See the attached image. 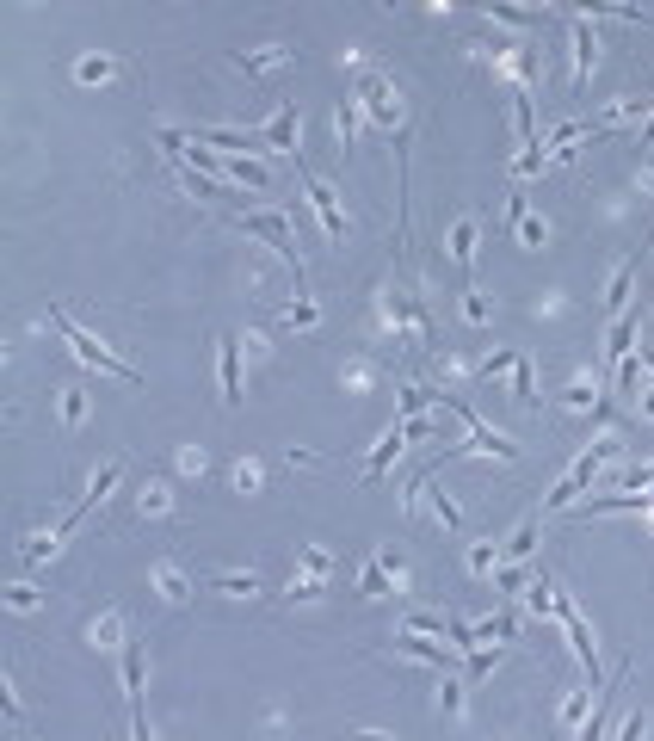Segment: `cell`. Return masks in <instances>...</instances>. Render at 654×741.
<instances>
[{
	"mask_svg": "<svg viewBox=\"0 0 654 741\" xmlns=\"http://www.w3.org/2000/svg\"><path fill=\"white\" fill-rule=\"evenodd\" d=\"M50 328H56V334L68 340V346H75V359H81V365H99L105 377H118V383H142V371H136L130 359H118V352H112V346H105L99 334H87L81 322H68V315H62V309H50Z\"/></svg>",
	"mask_w": 654,
	"mask_h": 741,
	"instance_id": "cell-1",
	"label": "cell"
},
{
	"mask_svg": "<svg viewBox=\"0 0 654 741\" xmlns=\"http://www.w3.org/2000/svg\"><path fill=\"white\" fill-rule=\"evenodd\" d=\"M235 229H241V235H253V241H266L272 254H278V260H284L290 272L303 278V254H297V235H290V223L278 217V210H241V217H235Z\"/></svg>",
	"mask_w": 654,
	"mask_h": 741,
	"instance_id": "cell-2",
	"label": "cell"
},
{
	"mask_svg": "<svg viewBox=\"0 0 654 741\" xmlns=\"http://www.w3.org/2000/svg\"><path fill=\"white\" fill-rule=\"evenodd\" d=\"M611 445H617V439H599V445H587V451H580V457H574V470H568V476H562L550 494H543V513H562V507H574L580 494L593 488V470H599L605 457H611Z\"/></svg>",
	"mask_w": 654,
	"mask_h": 741,
	"instance_id": "cell-3",
	"label": "cell"
},
{
	"mask_svg": "<svg viewBox=\"0 0 654 741\" xmlns=\"http://www.w3.org/2000/svg\"><path fill=\"white\" fill-rule=\"evenodd\" d=\"M556 618H562V630H568V643H574V655H580V667H587V680L599 686V643H593V630H587V618L574 612V599L556 587Z\"/></svg>",
	"mask_w": 654,
	"mask_h": 741,
	"instance_id": "cell-4",
	"label": "cell"
},
{
	"mask_svg": "<svg viewBox=\"0 0 654 741\" xmlns=\"http://www.w3.org/2000/svg\"><path fill=\"white\" fill-rule=\"evenodd\" d=\"M297 186H303V198L315 204V217H321L327 241H346V217H340V204H334V186H321L315 173H309V161H303V155H297Z\"/></svg>",
	"mask_w": 654,
	"mask_h": 741,
	"instance_id": "cell-5",
	"label": "cell"
},
{
	"mask_svg": "<svg viewBox=\"0 0 654 741\" xmlns=\"http://www.w3.org/2000/svg\"><path fill=\"white\" fill-rule=\"evenodd\" d=\"M445 408H451V414H463V427H469V451H494V457H506V464L519 457V445H513V439H500V433H488V420H482L476 408H469L463 396H445Z\"/></svg>",
	"mask_w": 654,
	"mask_h": 741,
	"instance_id": "cell-6",
	"label": "cell"
},
{
	"mask_svg": "<svg viewBox=\"0 0 654 741\" xmlns=\"http://www.w3.org/2000/svg\"><path fill=\"white\" fill-rule=\"evenodd\" d=\"M124 698H130V729L149 735V704H142V643H124Z\"/></svg>",
	"mask_w": 654,
	"mask_h": 741,
	"instance_id": "cell-7",
	"label": "cell"
},
{
	"mask_svg": "<svg viewBox=\"0 0 654 741\" xmlns=\"http://www.w3.org/2000/svg\"><path fill=\"white\" fill-rule=\"evenodd\" d=\"M216 346H223V352H216V371H223V408H241V402H247V396H241V340L223 334Z\"/></svg>",
	"mask_w": 654,
	"mask_h": 741,
	"instance_id": "cell-8",
	"label": "cell"
},
{
	"mask_svg": "<svg viewBox=\"0 0 654 741\" xmlns=\"http://www.w3.org/2000/svg\"><path fill=\"white\" fill-rule=\"evenodd\" d=\"M593 62H599V38H593V25H587V19H574V93H587Z\"/></svg>",
	"mask_w": 654,
	"mask_h": 741,
	"instance_id": "cell-9",
	"label": "cell"
},
{
	"mask_svg": "<svg viewBox=\"0 0 654 741\" xmlns=\"http://www.w3.org/2000/svg\"><path fill=\"white\" fill-rule=\"evenodd\" d=\"M636 352V309H624V315H611V340H605V365L617 371Z\"/></svg>",
	"mask_w": 654,
	"mask_h": 741,
	"instance_id": "cell-10",
	"label": "cell"
},
{
	"mask_svg": "<svg viewBox=\"0 0 654 741\" xmlns=\"http://www.w3.org/2000/svg\"><path fill=\"white\" fill-rule=\"evenodd\" d=\"M118 476H124V470H118V464H105V470H99V476H93V488H87V494H81V501H75V507H68V519H62V532H75V525H81V519H87V507H93V501H105V494H112V482H118ZM62 532H56V538H62Z\"/></svg>",
	"mask_w": 654,
	"mask_h": 741,
	"instance_id": "cell-11",
	"label": "cell"
},
{
	"mask_svg": "<svg viewBox=\"0 0 654 741\" xmlns=\"http://www.w3.org/2000/svg\"><path fill=\"white\" fill-rule=\"evenodd\" d=\"M389 309H395V315H402V322L420 334V346H439V334H432V315H426V303H420V297L395 291V297H389Z\"/></svg>",
	"mask_w": 654,
	"mask_h": 741,
	"instance_id": "cell-12",
	"label": "cell"
},
{
	"mask_svg": "<svg viewBox=\"0 0 654 741\" xmlns=\"http://www.w3.org/2000/svg\"><path fill=\"white\" fill-rule=\"evenodd\" d=\"M395 649H402V655H414V661H426V667H439V674H445V667H451V649H439V643H426V630H402V637H395Z\"/></svg>",
	"mask_w": 654,
	"mask_h": 741,
	"instance_id": "cell-13",
	"label": "cell"
},
{
	"mask_svg": "<svg viewBox=\"0 0 654 741\" xmlns=\"http://www.w3.org/2000/svg\"><path fill=\"white\" fill-rule=\"evenodd\" d=\"M642 507H654V494H605V501H574L568 513L593 519V513H642Z\"/></svg>",
	"mask_w": 654,
	"mask_h": 741,
	"instance_id": "cell-14",
	"label": "cell"
},
{
	"mask_svg": "<svg viewBox=\"0 0 654 741\" xmlns=\"http://www.w3.org/2000/svg\"><path fill=\"white\" fill-rule=\"evenodd\" d=\"M408 439H414V433H408V420H395V427H389V433H383V439H377V451H371V457H365V476H383V470H389V464H395V451H402V445H408Z\"/></svg>",
	"mask_w": 654,
	"mask_h": 741,
	"instance_id": "cell-15",
	"label": "cell"
},
{
	"mask_svg": "<svg viewBox=\"0 0 654 741\" xmlns=\"http://www.w3.org/2000/svg\"><path fill=\"white\" fill-rule=\"evenodd\" d=\"M358 93H365L371 118H377L383 130H395V99H389V81H383V75H365V81H358Z\"/></svg>",
	"mask_w": 654,
	"mask_h": 741,
	"instance_id": "cell-16",
	"label": "cell"
},
{
	"mask_svg": "<svg viewBox=\"0 0 654 741\" xmlns=\"http://www.w3.org/2000/svg\"><path fill=\"white\" fill-rule=\"evenodd\" d=\"M630 285H636V260H624L611 272V285H605V315H624L630 309Z\"/></svg>",
	"mask_w": 654,
	"mask_h": 741,
	"instance_id": "cell-17",
	"label": "cell"
},
{
	"mask_svg": "<svg viewBox=\"0 0 654 741\" xmlns=\"http://www.w3.org/2000/svg\"><path fill=\"white\" fill-rule=\"evenodd\" d=\"M266 143H272V149H290V155H297V105H278V118L266 124Z\"/></svg>",
	"mask_w": 654,
	"mask_h": 741,
	"instance_id": "cell-18",
	"label": "cell"
},
{
	"mask_svg": "<svg viewBox=\"0 0 654 741\" xmlns=\"http://www.w3.org/2000/svg\"><path fill=\"white\" fill-rule=\"evenodd\" d=\"M155 587H161V599H167V606H186V599H192V581L179 575L173 562H161V569H155Z\"/></svg>",
	"mask_w": 654,
	"mask_h": 741,
	"instance_id": "cell-19",
	"label": "cell"
},
{
	"mask_svg": "<svg viewBox=\"0 0 654 741\" xmlns=\"http://www.w3.org/2000/svg\"><path fill=\"white\" fill-rule=\"evenodd\" d=\"M513 630H519V612H494V618L476 624V643H494V637H500V643H513Z\"/></svg>",
	"mask_w": 654,
	"mask_h": 741,
	"instance_id": "cell-20",
	"label": "cell"
},
{
	"mask_svg": "<svg viewBox=\"0 0 654 741\" xmlns=\"http://www.w3.org/2000/svg\"><path fill=\"white\" fill-rule=\"evenodd\" d=\"M223 173H229V180H241V186H253V192H266V186H272V180H266V167L253 161V155H247V161H223Z\"/></svg>",
	"mask_w": 654,
	"mask_h": 741,
	"instance_id": "cell-21",
	"label": "cell"
},
{
	"mask_svg": "<svg viewBox=\"0 0 654 741\" xmlns=\"http://www.w3.org/2000/svg\"><path fill=\"white\" fill-rule=\"evenodd\" d=\"M451 260H457V272L476 266V223H457V235H451Z\"/></svg>",
	"mask_w": 654,
	"mask_h": 741,
	"instance_id": "cell-22",
	"label": "cell"
},
{
	"mask_svg": "<svg viewBox=\"0 0 654 741\" xmlns=\"http://www.w3.org/2000/svg\"><path fill=\"white\" fill-rule=\"evenodd\" d=\"M395 569H402V562H395V556H377L371 569H365V593H371V599H383V593H389V575H395Z\"/></svg>",
	"mask_w": 654,
	"mask_h": 741,
	"instance_id": "cell-23",
	"label": "cell"
},
{
	"mask_svg": "<svg viewBox=\"0 0 654 741\" xmlns=\"http://www.w3.org/2000/svg\"><path fill=\"white\" fill-rule=\"evenodd\" d=\"M513 402L537 408V377H531V359H525V352H519V365H513Z\"/></svg>",
	"mask_w": 654,
	"mask_h": 741,
	"instance_id": "cell-24",
	"label": "cell"
},
{
	"mask_svg": "<svg viewBox=\"0 0 654 741\" xmlns=\"http://www.w3.org/2000/svg\"><path fill=\"white\" fill-rule=\"evenodd\" d=\"M290 50H278V44H266V50H253V56H241L235 68H241V75H266V68H278Z\"/></svg>",
	"mask_w": 654,
	"mask_h": 741,
	"instance_id": "cell-25",
	"label": "cell"
},
{
	"mask_svg": "<svg viewBox=\"0 0 654 741\" xmlns=\"http://www.w3.org/2000/svg\"><path fill=\"white\" fill-rule=\"evenodd\" d=\"M210 593H229V599H247V593H260V581H253V575H210Z\"/></svg>",
	"mask_w": 654,
	"mask_h": 741,
	"instance_id": "cell-26",
	"label": "cell"
},
{
	"mask_svg": "<svg viewBox=\"0 0 654 741\" xmlns=\"http://www.w3.org/2000/svg\"><path fill=\"white\" fill-rule=\"evenodd\" d=\"M432 402H445L439 390H426V383H414V390H402V420H414V414H426Z\"/></svg>",
	"mask_w": 654,
	"mask_h": 741,
	"instance_id": "cell-27",
	"label": "cell"
},
{
	"mask_svg": "<svg viewBox=\"0 0 654 741\" xmlns=\"http://www.w3.org/2000/svg\"><path fill=\"white\" fill-rule=\"evenodd\" d=\"M525 606H531V612H556V581H550V575L531 581V587H525Z\"/></svg>",
	"mask_w": 654,
	"mask_h": 741,
	"instance_id": "cell-28",
	"label": "cell"
},
{
	"mask_svg": "<svg viewBox=\"0 0 654 741\" xmlns=\"http://www.w3.org/2000/svg\"><path fill=\"white\" fill-rule=\"evenodd\" d=\"M537 525H543V513H537V519H525V525H519V532H513V544H506V556H513V562L537 550Z\"/></svg>",
	"mask_w": 654,
	"mask_h": 741,
	"instance_id": "cell-29",
	"label": "cell"
},
{
	"mask_svg": "<svg viewBox=\"0 0 654 741\" xmlns=\"http://www.w3.org/2000/svg\"><path fill=\"white\" fill-rule=\"evenodd\" d=\"M334 130H340V149H352V130H358V99H340Z\"/></svg>",
	"mask_w": 654,
	"mask_h": 741,
	"instance_id": "cell-30",
	"label": "cell"
},
{
	"mask_svg": "<svg viewBox=\"0 0 654 741\" xmlns=\"http://www.w3.org/2000/svg\"><path fill=\"white\" fill-rule=\"evenodd\" d=\"M482 7H488V13H500V19H513V25H531V19H537L531 7H513V0H482Z\"/></svg>",
	"mask_w": 654,
	"mask_h": 741,
	"instance_id": "cell-31",
	"label": "cell"
},
{
	"mask_svg": "<svg viewBox=\"0 0 654 741\" xmlns=\"http://www.w3.org/2000/svg\"><path fill=\"white\" fill-rule=\"evenodd\" d=\"M81 414H87V396H81V390H62V420H68V427H75Z\"/></svg>",
	"mask_w": 654,
	"mask_h": 741,
	"instance_id": "cell-32",
	"label": "cell"
},
{
	"mask_svg": "<svg viewBox=\"0 0 654 741\" xmlns=\"http://www.w3.org/2000/svg\"><path fill=\"white\" fill-rule=\"evenodd\" d=\"M513 229H519V235H525V241H531V247H543V223H537V217H531V210H525V217H513Z\"/></svg>",
	"mask_w": 654,
	"mask_h": 741,
	"instance_id": "cell-33",
	"label": "cell"
},
{
	"mask_svg": "<svg viewBox=\"0 0 654 741\" xmlns=\"http://www.w3.org/2000/svg\"><path fill=\"white\" fill-rule=\"evenodd\" d=\"M519 365V352H494V359L482 365V377H500V371H513Z\"/></svg>",
	"mask_w": 654,
	"mask_h": 741,
	"instance_id": "cell-34",
	"label": "cell"
},
{
	"mask_svg": "<svg viewBox=\"0 0 654 741\" xmlns=\"http://www.w3.org/2000/svg\"><path fill=\"white\" fill-rule=\"evenodd\" d=\"M593 396H599V390H593V383H574V390H568L562 402H568V408H593Z\"/></svg>",
	"mask_w": 654,
	"mask_h": 741,
	"instance_id": "cell-35",
	"label": "cell"
},
{
	"mask_svg": "<svg viewBox=\"0 0 654 741\" xmlns=\"http://www.w3.org/2000/svg\"><path fill=\"white\" fill-rule=\"evenodd\" d=\"M432 507H439V519H445V525H463V513H457L451 494H432Z\"/></svg>",
	"mask_w": 654,
	"mask_h": 741,
	"instance_id": "cell-36",
	"label": "cell"
},
{
	"mask_svg": "<svg viewBox=\"0 0 654 741\" xmlns=\"http://www.w3.org/2000/svg\"><path fill=\"white\" fill-rule=\"evenodd\" d=\"M284 322H290V328H309V322H315V303H290Z\"/></svg>",
	"mask_w": 654,
	"mask_h": 741,
	"instance_id": "cell-37",
	"label": "cell"
},
{
	"mask_svg": "<svg viewBox=\"0 0 654 741\" xmlns=\"http://www.w3.org/2000/svg\"><path fill=\"white\" fill-rule=\"evenodd\" d=\"M7 606H13V612H31V606H38V593H31V587H13Z\"/></svg>",
	"mask_w": 654,
	"mask_h": 741,
	"instance_id": "cell-38",
	"label": "cell"
},
{
	"mask_svg": "<svg viewBox=\"0 0 654 741\" xmlns=\"http://www.w3.org/2000/svg\"><path fill=\"white\" fill-rule=\"evenodd\" d=\"M463 309H469V322H488V303L476 291H463Z\"/></svg>",
	"mask_w": 654,
	"mask_h": 741,
	"instance_id": "cell-39",
	"label": "cell"
},
{
	"mask_svg": "<svg viewBox=\"0 0 654 741\" xmlns=\"http://www.w3.org/2000/svg\"><path fill=\"white\" fill-rule=\"evenodd\" d=\"M105 75H112V62H105V56L99 62H81V81H105Z\"/></svg>",
	"mask_w": 654,
	"mask_h": 741,
	"instance_id": "cell-40",
	"label": "cell"
},
{
	"mask_svg": "<svg viewBox=\"0 0 654 741\" xmlns=\"http://www.w3.org/2000/svg\"><path fill=\"white\" fill-rule=\"evenodd\" d=\"M642 365H648V371H654V346H642Z\"/></svg>",
	"mask_w": 654,
	"mask_h": 741,
	"instance_id": "cell-41",
	"label": "cell"
},
{
	"mask_svg": "<svg viewBox=\"0 0 654 741\" xmlns=\"http://www.w3.org/2000/svg\"><path fill=\"white\" fill-rule=\"evenodd\" d=\"M648 420H654V390H648Z\"/></svg>",
	"mask_w": 654,
	"mask_h": 741,
	"instance_id": "cell-42",
	"label": "cell"
},
{
	"mask_svg": "<svg viewBox=\"0 0 654 741\" xmlns=\"http://www.w3.org/2000/svg\"><path fill=\"white\" fill-rule=\"evenodd\" d=\"M642 482H648V494H654V470H648V476H642Z\"/></svg>",
	"mask_w": 654,
	"mask_h": 741,
	"instance_id": "cell-43",
	"label": "cell"
},
{
	"mask_svg": "<svg viewBox=\"0 0 654 741\" xmlns=\"http://www.w3.org/2000/svg\"><path fill=\"white\" fill-rule=\"evenodd\" d=\"M383 7H395V0H383Z\"/></svg>",
	"mask_w": 654,
	"mask_h": 741,
	"instance_id": "cell-44",
	"label": "cell"
}]
</instances>
